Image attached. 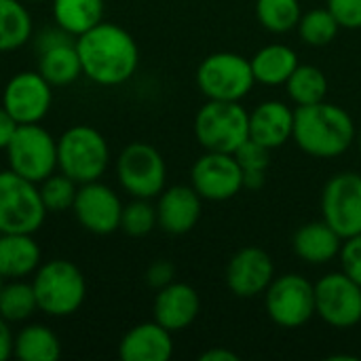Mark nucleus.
Segmentation results:
<instances>
[{"label": "nucleus", "instance_id": "obj_1", "mask_svg": "<svg viewBox=\"0 0 361 361\" xmlns=\"http://www.w3.org/2000/svg\"><path fill=\"white\" fill-rule=\"evenodd\" d=\"M76 51L82 76L99 87H118L133 78L140 66L135 38L118 23L99 21L89 32L76 36Z\"/></svg>", "mask_w": 361, "mask_h": 361}, {"label": "nucleus", "instance_id": "obj_2", "mask_svg": "<svg viewBox=\"0 0 361 361\" xmlns=\"http://www.w3.org/2000/svg\"><path fill=\"white\" fill-rule=\"evenodd\" d=\"M357 137L353 116L338 104L319 102L300 106L294 110V135L296 146L313 159L343 157Z\"/></svg>", "mask_w": 361, "mask_h": 361}, {"label": "nucleus", "instance_id": "obj_3", "mask_svg": "<svg viewBox=\"0 0 361 361\" xmlns=\"http://www.w3.org/2000/svg\"><path fill=\"white\" fill-rule=\"evenodd\" d=\"M32 288L38 311L49 317L74 315L87 298V279L82 271L66 258L42 262L32 277Z\"/></svg>", "mask_w": 361, "mask_h": 361}, {"label": "nucleus", "instance_id": "obj_4", "mask_svg": "<svg viewBox=\"0 0 361 361\" xmlns=\"http://www.w3.org/2000/svg\"><path fill=\"white\" fill-rule=\"evenodd\" d=\"M110 165V146L91 125H72L57 137V169L78 184L102 180Z\"/></svg>", "mask_w": 361, "mask_h": 361}, {"label": "nucleus", "instance_id": "obj_5", "mask_svg": "<svg viewBox=\"0 0 361 361\" xmlns=\"http://www.w3.org/2000/svg\"><path fill=\"white\" fill-rule=\"evenodd\" d=\"M192 131L203 150L235 154L250 140V112L241 102L207 99L195 114Z\"/></svg>", "mask_w": 361, "mask_h": 361}, {"label": "nucleus", "instance_id": "obj_6", "mask_svg": "<svg viewBox=\"0 0 361 361\" xmlns=\"http://www.w3.org/2000/svg\"><path fill=\"white\" fill-rule=\"evenodd\" d=\"M195 80L203 97L216 102H241L256 85L250 59L233 51L207 55L199 63Z\"/></svg>", "mask_w": 361, "mask_h": 361}, {"label": "nucleus", "instance_id": "obj_7", "mask_svg": "<svg viewBox=\"0 0 361 361\" xmlns=\"http://www.w3.org/2000/svg\"><path fill=\"white\" fill-rule=\"evenodd\" d=\"M269 319L286 330H298L315 317V283L300 273L277 275L264 292Z\"/></svg>", "mask_w": 361, "mask_h": 361}, {"label": "nucleus", "instance_id": "obj_8", "mask_svg": "<svg viewBox=\"0 0 361 361\" xmlns=\"http://www.w3.org/2000/svg\"><path fill=\"white\" fill-rule=\"evenodd\" d=\"M47 209L36 182L13 169L0 171V233H38Z\"/></svg>", "mask_w": 361, "mask_h": 361}, {"label": "nucleus", "instance_id": "obj_9", "mask_svg": "<svg viewBox=\"0 0 361 361\" xmlns=\"http://www.w3.org/2000/svg\"><path fill=\"white\" fill-rule=\"evenodd\" d=\"M121 188L135 199H157L167 186V163L148 142L127 144L116 159Z\"/></svg>", "mask_w": 361, "mask_h": 361}, {"label": "nucleus", "instance_id": "obj_10", "mask_svg": "<svg viewBox=\"0 0 361 361\" xmlns=\"http://www.w3.org/2000/svg\"><path fill=\"white\" fill-rule=\"evenodd\" d=\"M8 169L40 184L57 171V140L40 123L19 125L6 146Z\"/></svg>", "mask_w": 361, "mask_h": 361}, {"label": "nucleus", "instance_id": "obj_11", "mask_svg": "<svg viewBox=\"0 0 361 361\" xmlns=\"http://www.w3.org/2000/svg\"><path fill=\"white\" fill-rule=\"evenodd\" d=\"M315 315L336 330L361 324V286L343 271L324 275L315 283Z\"/></svg>", "mask_w": 361, "mask_h": 361}, {"label": "nucleus", "instance_id": "obj_12", "mask_svg": "<svg viewBox=\"0 0 361 361\" xmlns=\"http://www.w3.org/2000/svg\"><path fill=\"white\" fill-rule=\"evenodd\" d=\"M322 218L343 237L361 235V173L338 171L322 190Z\"/></svg>", "mask_w": 361, "mask_h": 361}, {"label": "nucleus", "instance_id": "obj_13", "mask_svg": "<svg viewBox=\"0 0 361 361\" xmlns=\"http://www.w3.org/2000/svg\"><path fill=\"white\" fill-rule=\"evenodd\" d=\"M190 186L203 201L222 203L235 199L243 190V167L231 152L201 154L190 169Z\"/></svg>", "mask_w": 361, "mask_h": 361}, {"label": "nucleus", "instance_id": "obj_14", "mask_svg": "<svg viewBox=\"0 0 361 361\" xmlns=\"http://www.w3.org/2000/svg\"><path fill=\"white\" fill-rule=\"evenodd\" d=\"M72 214L87 233L106 237L121 231L123 201L114 188H110L102 180H95L78 184Z\"/></svg>", "mask_w": 361, "mask_h": 361}, {"label": "nucleus", "instance_id": "obj_15", "mask_svg": "<svg viewBox=\"0 0 361 361\" xmlns=\"http://www.w3.org/2000/svg\"><path fill=\"white\" fill-rule=\"evenodd\" d=\"M53 104V87L36 70H23L8 78L2 89V106L19 125L40 123Z\"/></svg>", "mask_w": 361, "mask_h": 361}, {"label": "nucleus", "instance_id": "obj_16", "mask_svg": "<svg viewBox=\"0 0 361 361\" xmlns=\"http://www.w3.org/2000/svg\"><path fill=\"white\" fill-rule=\"evenodd\" d=\"M226 288L237 298H256L267 292L275 279V262L262 247L247 245L233 254L226 264Z\"/></svg>", "mask_w": 361, "mask_h": 361}, {"label": "nucleus", "instance_id": "obj_17", "mask_svg": "<svg viewBox=\"0 0 361 361\" xmlns=\"http://www.w3.org/2000/svg\"><path fill=\"white\" fill-rule=\"evenodd\" d=\"M157 199V222L163 233L178 237L197 226L203 212V199L190 184L165 186Z\"/></svg>", "mask_w": 361, "mask_h": 361}, {"label": "nucleus", "instance_id": "obj_18", "mask_svg": "<svg viewBox=\"0 0 361 361\" xmlns=\"http://www.w3.org/2000/svg\"><path fill=\"white\" fill-rule=\"evenodd\" d=\"M201 313L199 292L182 281H171L169 286L157 290L152 302V317L169 332H182L190 328Z\"/></svg>", "mask_w": 361, "mask_h": 361}, {"label": "nucleus", "instance_id": "obj_19", "mask_svg": "<svg viewBox=\"0 0 361 361\" xmlns=\"http://www.w3.org/2000/svg\"><path fill=\"white\" fill-rule=\"evenodd\" d=\"M294 110L281 99H264L250 112V140L269 150H277L292 142Z\"/></svg>", "mask_w": 361, "mask_h": 361}, {"label": "nucleus", "instance_id": "obj_20", "mask_svg": "<svg viewBox=\"0 0 361 361\" xmlns=\"http://www.w3.org/2000/svg\"><path fill=\"white\" fill-rule=\"evenodd\" d=\"M171 355L173 332L154 319L133 326L118 343V357L123 361H167Z\"/></svg>", "mask_w": 361, "mask_h": 361}, {"label": "nucleus", "instance_id": "obj_21", "mask_svg": "<svg viewBox=\"0 0 361 361\" xmlns=\"http://www.w3.org/2000/svg\"><path fill=\"white\" fill-rule=\"evenodd\" d=\"M343 247V237L322 218L315 222L302 224L292 237L294 254L313 267H322L338 258Z\"/></svg>", "mask_w": 361, "mask_h": 361}, {"label": "nucleus", "instance_id": "obj_22", "mask_svg": "<svg viewBox=\"0 0 361 361\" xmlns=\"http://www.w3.org/2000/svg\"><path fill=\"white\" fill-rule=\"evenodd\" d=\"M42 264V250L30 233H0V275L25 279Z\"/></svg>", "mask_w": 361, "mask_h": 361}, {"label": "nucleus", "instance_id": "obj_23", "mask_svg": "<svg viewBox=\"0 0 361 361\" xmlns=\"http://www.w3.org/2000/svg\"><path fill=\"white\" fill-rule=\"evenodd\" d=\"M252 72L256 78V85L264 87H281L288 82L292 72L298 68V53L283 44V42H273L254 53L250 59Z\"/></svg>", "mask_w": 361, "mask_h": 361}, {"label": "nucleus", "instance_id": "obj_24", "mask_svg": "<svg viewBox=\"0 0 361 361\" xmlns=\"http://www.w3.org/2000/svg\"><path fill=\"white\" fill-rule=\"evenodd\" d=\"M38 72L51 87H68L82 76L76 40L38 53Z\"/></svg>", "mask_w": 361, "mask_h": 361}, {"label": "nucleus", "instance_id": "obj_25", "mask_svg": "<svg viewBox=\"0 0 361 361\" xmlns=\"http://www.w3.org/2000/svg\"><path fill=\"white\" fill-rule=\"evenodd\" d=\"M13 355L21 361H57L61 357V343L44 324H25L15 334Z\"/></svg>", "mask_w": 361, "mask_h": 361}, {"label": "nucleus", "instance_id": "obj_26", "mask_svg": "<svg viewBox=\"0 0 361 361\" xmlns=\"http://www.w3.org/2000/svg\"><path fill=\"white\" fill-rule=\"evenodd\" d=\"M55 23L74 38L104 21V0H51Z\"/></svg>", "mask_w": 361, "mask_h": 361}, {"label": "nucleus", "instance_id": "obj_27", "mask_svg": "<svg viewBox=\"0 0 361 361\" xmlns=\"http://www.w3.org/2000/svg\"><path fill=\"white\" fill-rule=\"evenodd\" d=\"M32 38V15L21 0H0V53H11Z\"/></svg>", "mask_w": 361, "mask_h": 361}, {"label": "nucleus", "instance_id": "obj_28", "mask_svg": "<svg viewBox=\"0 0 361 361\" xmlns=\"http://www.w3.org/2000/svg\"><path fill=\"white\" fill-rule=\"evenodd\" d=\"M288 99L300 108V106H311L319 104L328 95V76L322 68L311 66V63H298V68L292 72L288 82L283 85Z\"/></svg>", "mask_w": 361, "mask_h": 361}, {"label": "nucleus", "instance_id": "obj_29", "mask_svg": "<svg viewBox=\"0 0 361 361\" xmlns=\"http://www.w3.org/2000/svg\"><path fill=\"white\" fill-rule=\"evenodd\" d=\"M38 311V300L32 288V281L25 279H6L0 288V317L8 324H23L32 319Z\"/></svg>", "mask_w": 361, "mask_h": 361}, {"label": "nucleus", "instance_id": "obj_30", "mask_svg": "<svg viewBox=\"0 0 361 361\" xmlns=\"http://www.w3.org/2000/svg\"><path fill=\"white\" fill-rule=\"evenodd\" d=\"M302 17L300 0H256V19L271 34H288Z\"/></svg>", "mask_w": 361, "mask_h": 361}, {"label": "nucleus", "instance_id": "obj_31", "mask_svg": "<svg viewBox=\"0 0 361 361\" xmlns=\"http://www.w3.org/2000/svg\"><path fill=\"white\" fill-rule=\"evenodd\" d=\"M296 32L300 40L309 47H328L338 36L341 25L326 6V8H311L302 13Z\"/></svg>", "mask_w": 361, "mask_h": 361}, {"label": "nucleus", "instance_id": "obj_32", "mask_svg": "<svg viewBox=\"0 0 361 361\" xmlns=\"http://www.w3.org/2000/svg\"><path fill=\"white\" fill-rule=\"evenodd\" d=\"M38 190L47 214H61L66 209H72L78 192V182L61 171H55L38 184Z\"/></svg>", "mask_w": 361, "mask_h": 361}, {"label": "nucleus", "instance_id": "obj_33", "mask_svg": "<svg viewBox=\"0 0 361 361\" xmlns=\"http://www.w3.org/2000/svg\"><path fill=\"white\" fill-rule=\"evenodd\" d=\"M152 199H135L127 205H123L121 214V231L129 237H146L150 235L159 222H157V205L150 203Z\"/></svg>", "mask_w": 361, "mask_h": 361}, {"label": "nucleus", "instance_id": "obj_34", "mask_svg": "<svg viewBox=\"0 0 361 361\" xmlns=\"http://www.w3.org/2000/svg\"><path fill=\"white\" fill-rule=\"evenodd\" d=\"M239 165L243 167V173H250V171H264L269 169L271 165V150L264 148L262 144L254 142V140H247L243 146L237 148L235 152Z\"/></svg>", "mask_w": 361, "mask_h": 361}, {"label": "nucleus", "instance_id": "obj_35", "mask_svg": "<svg viewBox=\"0 0 361 361\" xmlns=\"http://www.w3.org/2000/svg\"><path fill=\"white\" fill-rule=\"evenodd\" d=\"M338 260H341V271L361 286V235L343 239Z\"/></svg>", "mask_w": 361, "mask_h": 361}, {"label": "nucleus", "instance_id": "obj_36", "mask_svg": "<svg viewBox=\"0 0 361 361\" xmlns=\"http://www.w3.org/2000/svg\"><path fill=\"white\" fill-rule=\"evenodd\" d=\"M328 11L341 27L361 30V0H328Z\"/></svg>", "mask_w": 361, "mask_h": 361}, {"label": "nucleus", "instance_id": "obj_37", "mask_svg": "<svg viewBox=\"0 0 361 361\" xmlns=\"http://www.w3.org/2000/svg\"><path fill=\"white\" fill-rule=\"evenodd\" d=\"M171 281H176V267L169 260H154L146 269V283L152 290H161L169 286Z\"/></svg>", "mask_w": 361, "mask_h": 361}, {"label": "nucleus", "instance_id": "obj_38", "mask_svg": "<svg viewBox=\"0 0 361 361\" xmlns=\"http://www.w3.org/2000/svg\"><path fill=\"white\" fill-rule=\"evenodd\" d=\"M76 38L72 34H68L66 30H61L57 23L55 27H44L36 38H34V47H36V53L40 51H47L51 47H57V44H66V42H74Z\"/></svg>", "mask_w": 361, "mask_h": 361}, {"label": "nucleus", "instance_id": "obj_39", "mask_svg": "<svg viewBox=\"0 0 361 361\" xmlns=\"http://www.w3.org/2000/svg\"><path fill=\"white\" fill-rule=\"evenodd\" d=\"M17 127H19V123L11 116V112L4 106H0V150H6Z\"/></svg>", "mask_w": 361, "mask_h": 361}, {"label": "nucleus", "instance_id": "obj_40", "mask_svg": "<svg viewBox=\"0 0 361 361\" xmlns=\"http://www.w3.org/2000/svg\"><path fill=\"white\" fill-rule=\"evenodd\" d=\"M15 334L11 330V324L0 317V361H6L13 355Z\"/></svg>", "mask_w": 361, "mask_h": 361}, {"label": "nucleus", "instance_id": "obj_41", "mask_svg": "<svg viewBox=\"0 0 361 361\" xmlns=\"http://www.w3.org/2000/svg\"><path fill=\"white\" fill-rule=\"evenodd\" d=\"M199 361H239V355L233 353L231 349L214 347V349H207L205 353H201Z\"/></svg>", "mask_w": 361, "mask_h": 361}, {"label": "nucleus", "instance_id": "obj_42", "mask_svg": "<svg viewBox=\"0 0 361 361\" xmlns=\"http://www.w3.org/2000/svg\"><path fill=\"white\" fill-rule=\"evenodd\" d=\"M267 182V173L264 171H250L243 173V190H260Z\"/></svg>", "mask_w": 361, "mask_h": 361}, {"label": "nucleus", "instance_id": "obj_43", "mask_svg": "<svg viewBox=\"0 0 361 361\" xmlns=\"http://www.w3.org/2000/svg\"><path fill=\"white\" fill-rule=\"evenodd\" d=\"M328 360H332V361H357V357L355 355H330Z\"/></svg>", "mask_w": 361, "mask_h": 361}, {"label": "nucleus", "instance_id": "obj_44", "mask_svg": "<svg viewBox=\"0 0 361 361\" xmlns=\"http://www.w3.org/2000/svg\"><path fill=\"white\" fill-rule=\"evenodd\" d=\"M355 144H357V150H360V157H361V127L357 129V137H355Z\"/></svg>", "mask_w": 361, "mask_h": 361}, {"label": "nucleus", "instance_id": "obj_45", "mask_svg": "<svg viewBox=\"0 0 361 361\" xmlns=\"http://www.w3.org/2000/svg\"><path fill=\"white\" fill-rule=\"evenodd\" d=\"M2 283H4V277L0 275V288H2Z\"/></svg>", "mask_w": 361, "mask_h": 361}, {"label": "nucleus", "instance_id": "obj_46", "mask_svg": "<svg viewBox=\"0 0 361 361\" xmlns=\"http://www.w3.org/2000/svg\"><path fill=\"white\" fill-rule=\"evenodd\" d=\"M30 2H47V0H30Z\"/></svg>", "mask_w": 361, "mask_h": 361}]
</instances>
